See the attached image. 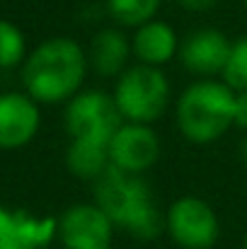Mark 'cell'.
Returning a JSON list of instances; mask_svg holds the SVG:
<instances>
[{
    "instance_id": "4fadbf2b",
    "label": "cell",
    "mask_w": 247,
    "mask_h": 249,
    "mask_svg": "<svg viewBox=\"0 0 247 249\" xmlns=\"http://www.w3.org/2000/svg\"><path fill=\"white\" fill-rule=\"evenodd\" d=\"M66 167L73 177H78L82 181L99 179L112 167L109 143L92 141V138H71L68 150H66Z\"/></svg>"
},
{
    "instance_id": "9c48e42d",
    "label": "cell",
    "mask_w": 247,
    "mask_h": 249,
    "mask_svg": "<svg viewBox=\"0 0 247 249\" xmlns=\"http://www.w3.org/2000/svg\"><path fill=\"white\" fill-rule=\"evenodd\" d=\"M160 136L153 131L151 124H133L121 121L109 141V158L112 165L129 174H146L160 160Z\"/></svg>"
},
{
    "instance_id": "484cf974",
    "label": "cell",
    "mask_w": 247,
    "mask_h": 249,
    "mask_svg": "<svg viewBox=\"0 0 247 249\" xmlns=\"http://www.w3.org/2000/svg\"><path fill=\"white\" fill-rule=\"evenodd\" d=\"M61 249H63V247H61Z\"/></svg>"
},
{
    "instance_id": "5bb4252c",
    "label": "cell",
    "mask_w": 247,
    "mask_h": 249,
    "mask_svg": "<svg viewBox=\"0 0 247 249\" xmlns=\"http://www.w3.org/2000/svg\"><path fill=\"white\" fill-rule=\"evenodd\" d=\"M10 228L32 249H41L56 240L58 220L56 218H34L24 211H15L12 218H10Z\"/></svg>"
},
{
    "instance_id": "d4e9b609",
    "label": "cell",
    "mask_w": 247,
    "mask_h": 249,
    "mask_svg": "<svg viewBox=\"0 0 247 249\" xmlns=\"http://www.w3.org/2000/svg\"><path fill=\"white\" fill-rule=\"evenodd\" d=\"M243 5H245V10H247V0H243Z\"/></svg>"
},
{
    "instance_id": "8fae6325",
    "label": "cell",
    "mask_w": 247,
    "mask_h": 249,
    "mask_svg": "<svg viewBox=\"0 0 247 249\" xmlns=\"http://www.w3.org/2000/svg\"><path fill=\"white\" fill-rule=\"evenodd\" d=\"M85 51H87L90 71L99 78H107V80H116L131 66V58H133L131 36L119 24L102 27L90 39V46Z\"/></svg>"
},
{
    "instance_id": "ffe728a7",
    "label": "cell",
    "mask_w": 247,
    "mask_h": 249,
    "mask_svg": "<svg viewBox=\"0 0 247 249\" xmlns=\"http://www.w3.org/2000/svg\"><path fill=\"white\" fill-rule=\"evenodd\" d=\"M184 10H189V12H206V10H211L218 0H177Z\"/></svg>"
},
{
    "instance_id": "7a4b0ae2",
    "label": "cell",
    "mask_w": 247,
    "mask_h": 249,
    "mask_svg": "<svg viewBox=\"0 0 247 249\" xmlns=\"http://www.w3.org/2000/svg\"><path fill=\"white\" fill-rule=\"evenodd\" d=\"M92 196L95 203L112 218L116 230H124L143 242L165 232V211H160L143 174H129L112 165L92 181Z\"/></svg>"
},
{
    "instance_id": "ba28073f",
    "label": "cell",
    "mask_w": 247,
    "mask_h": 249,
    "mask_svg": "<svg viewBox=\"0 0 247 249\" xmlns=\"http://www.w3.org/2000/svg\"><path fill=\"white\" fill-rule=\"evenodd\" d=\"M230 46L233 41L226 36V32L216 27H199L179 41L177 61L189 75H194V80L221 78L230 56Z\"/></svg>"
},
{
    "instance_id": "44dd1931",
    "label": "cell",
    "mask_w": 247,
    "mask_h": 249,
    "mask_svg": "<svg viewBox=\"0 0 247 249\" xmlns=\"http://www.w3.org/2000/svg\"><path fill=\"white\" fill-rule=\"evenodd\" d=\"M10 218H12V213H10V211H5V208L0 206V230L10 228Z\"/></svg>"
},
{
    "instance_id": "52a82bcc",
    "label": "cell",
    "mask_w": 247,
    "mask_h": 249,
    "mask_svg": "<svg viewBox=\"0 0 247 249\" xmlns=\"http://www.w3.org/2000/svg\"><path fill=\"white\" fill-rule=\"evenodd\" d=\"M114 230L116 225L95 201L73 203L58 215L56 240L63 249H107L114 245Z\"/></svg>"
},
{
    "instance_id": "7c38bea8",
    "label": "cell",
    "mask_w": 247,
    "mask_h": 249,
    "mask_svg": "<svg viewBox=\"0 0 247 249\" xmlns=\"http://www.w3.org/2000/svg\"><path fill=\"white\" fill-rule=\"evenodd\" d=\"M179 36L174 27L165 19H148L146 24L136 27L131 34V49L136 63L146 66H158L163 68L179 53Z\"/></svg>"
},
{
    "instance_id": "d6986e66",
    "label": "cell",
    "mask_w": 247,
    "mask_h": 249,
    "mask_svg": "<svg viewBox=\"0 0 247 249\" xmlns=\"http://www.w3.org/2000/svg\"><path fill=\"white\" fill-rule=\"evenodd\" d=\"M0 249H32L22 237H17L12 232V228L0 230Z\"/></svg>"
},
{
    "instance_id": "ac0fdd59",
    "label": "cell",
    "mask_w": 247,
    "mask_h": 249,
    "mask_svg": "<svg viewBox=\"0 0 247 249\" xmlns=\"http://www.w3.org/2000/svg\"><path fill=\"white\" fill-rule=\"evenodd\" d=\"M235 126L247 131V87L235 94Z\"/></svg>"
},
{
    "instance_id": "3957f363",
    "label": "cell",
    "mask_w": 247,
    "mask_h": 249,
    "mask_svg": "<svg viewBox=\"0 0 247 249\" xmlns=\"http://www.w3.org/2000/svg\"><path fill=\"white\" fill-rule=\"evenodd\" d=\"M235 89L221 78L194 80L174 102V124L184 141L209 145L235 126Z\"/></svg>"
},
{
    "instance_id": "5b68a950",
    "label": "cell",
    "mask_w": 247,
    "mask_h": 249,
    "mask_svg": "<svg viewBox=\"0 0 247 249\" xmlns=\"http://www.w3.org/2000/svg\"><path fill=\"white\" fill-rule=\"evenodd\" d=\"M165 232L177 249H213L221 237V220L209 201L179 196L165 211Z\"/></svg>"
},
{
    "instance_id": "603a6c76",
    "label": "cell",
    "mask_w": 247,
    "mask_h": 249,
    "mask_svg": "<svg viewBox=\"0 0 247 249\" xmlns=\"http://www.w3.org/2000/svg\"><path fill=\"white\" fill-rule=\"evenodd\" d=\"M243 249H247V235H245V240H243Z\"/></svg>"
},
{
    "instance_id": "e0dca14e",
    "label": "cell",
    "mask_w": 247,
    "mask_h": 249,
    "mask_svg": "<svg viewBox=\"0 0 247 249\" xmlns=\"http://www.w3.org/2000/svg\"><path fill=\"white\" fill-rule=\"evenodd\" d=\"M221 80L226 85H230L235 92L247 87V36H240V39L233 41L228 63L221 73Z\"/></svg>"
},
{
    "instance_id": "8992f818",
    "label": "cell",
    "mask_w": 247,
    "mask_h": 249,
    "mask_svg": "<svg viewBox=\"0 0 247 249\" xmlns=\"http://www.w3.org/2000/svg\"><path fill=\"white\" fill-rule=\"evenodd\" d=\"M121 114L112 92L104 89H80L66 102L63 126L68 138H92L109 143L114 131L121 126Z\"/></svg>"
},
{
    "instance_id": "cb8c5ba5",
    "label": "cell",
    "mask_w": 247,
    "mask_h": 249,
    "mask_svg": "<svg viewBox=\"0 0 247 249\" xmlns=\"http://www.w3.org/2000/svg\"><path fill=\"white\" fill-rule=\"evenodd\" d=\"M107 249H119V247H114V245H109V247H107Z\"/></svg>"
},
{
    "instance_id": "30bf717a",
    "label": "cell",
    "mask_w": 247,
    "mask_h": 249,
    "mask_svg": "<svg viewBox=\"0 0 247 249\" xmlns=\"http://www.w3.org/2000/svg\"><path fill=\"white\" fill-rule=\"evenodd\" d=\"M41 126L39 102L27 92L0 94V150H19L34 141Z\"/></svg>"
},
{
    "instance_id": "2e32d148",
    "label": "cell",
    "mask_w": 247,
    "mask_h": 249,
    "mask_svg": "<svg viewBox=\"0 0 247 249\" xmlns=\"http://www.w3.org/2000/svg\"><path fill=\"white\" fill-rule=\"evenodd\" d=\"M27 39L24 32L7 19H0V71H12L27 58Z\"/></svg>"
},
{
    "instance_id": "277c9868",
    "label": "cell",
    "mask_w": 247,
    "mask_h": 249,
    "mask_svg": "<svg viewBox=\"0 0 247 249\" xmlns=\"http://www.w3.org/2000/svg\"><path fill=\"white\" fill-rule=\"evenodd\" d=\"M112 97L124 121L155 124L165 116L172 102V85L163 68L131 63L116 80Z\"/></svg>"
},
{
    "instance_id": "6da1fadb",
    "label": "cell",
    "mask_w": 247,
    "mask_h": 249,
    "mask_svg": "<svg viewBox=\"0 0 247 249\" xmlns=\"http://www.w3.org/2000/svg\"><path fill=\"white\" fill-rule=\"evenodd\" d=\"M22 87L39 104H66L76 97L90 73L87 51L71 36H51L24 58Z\"/></svg>"
},
{
    "instance_id": "9a60e30c",
    "label": "cell",
    "mask_w": 247,
    "mask_h": 249,
    "mask_svg": "<svg viewBox=\"0 0 247 249\" xmlns=\"http://www.w3.org/2000/svg\"><path fill=\"white\" fill-rule=\"evenodd\" d=\"M160 2L163 0H104V10L114 24L124 29H136L158 17Z\"/></svg>"
},
{
    "instance_id": "7402d4cb",
    "label": "cell",
    "mask_w": 247,
    "mask_h": 249,
    "mask_svg": "<svg viewBox=\"0 0 247 249\" xmlns=\"http://www.w3.org/2000/svg\"><path fill=\"white\" fill-rule=\"evenodd\" d=\"M240 158H243V162L247 165V136L243 138V143H240Z\"/></svg>"
}]
</instances>
